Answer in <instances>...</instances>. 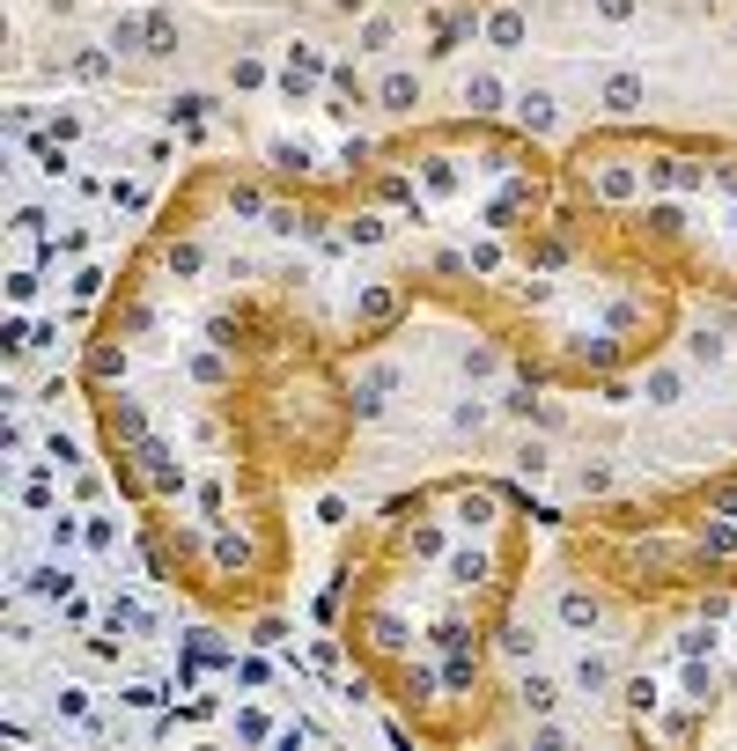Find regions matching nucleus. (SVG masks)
<instances>
[{"instance_id": "obj_1", "label": "nucleus", "mask_w": 737, "mask_h": 751, "mask_svg": "<svg viewBox=\"0 0 737 751\" xmlns=\"http://www.w3.org/2000/svg\"><path fill=\"white\" fill-rule=\"evenodd\" d=\"M561 199L605 251L737 302V141L597 125L561 155Z\"/></svg>"}, {"instance_id": "obj_2", "label": "nucleus", "mask_w": 737, "mask_h": 751, "mask_svg": "<svg viewBox=\"0 0 737 751\" xmlns=\"http://www.w3.org/2000/svg\"><path fill=\"white\" fill-rule=\"evenodd\" d=\"M663 523L686 545V589H737V464L679 494Z\"/></svg>"}, {"instance_id": "obj_3", "label": "nucleus", "mask_w": 737, "mask_h": 751, "mask_svg": "<svg viewBox=\"0 0 737 751\" xmlns=\"http://www.w3.org/2000/svg\"><path fill=\"white\" fill-rule=\"evenodd\" d=\"M553 619H561L568 633H583V641H590V633L613 627V597H605L597 582L575 575V582H561V589H553Z\"/></svg>"}, {"instance_id": "obj_4", "label": "nucleus", "mask_w": 737, "mask_h": 751, "mask_svg": "<svg viewBox=\"0 0 737 751\" xmlns=\"http://www.w3.org/2000/svg\"><path fill=\"white\" fill-rule=\"evenodd\" d=\"M398 384H406V368H398L392 354H376V362L346 384V398H354V428H362V420H384V412H392V398H398Z\"/></svg>"}, {"instance_id": "obj_5", "label": "nucleus", "mask_w": 737, "mask_h": 751, "mask_svg": "<svg viewBox=\"0 0 737 751\" xmlns=\"http://www.w3.org/2000/svg\"><path fill=\"white\" fill-rule=\"evenodd\" d=\"M597 103H605V119H613V125H635V119H641V103H649V74L613 67L605 81H597Z\"/></svg>"}, {"instance_id": "obj_6", "label": "nucleus", "mask_w": 737, "mask_h": 751, "mask_svg": "<svg viewBox=\"0 0 737 751\" xmlns=\"http://www.w3.org/2000/svg\"><path fill=\"white\" fill-rule=\"evenodd\" d=\"M324 74H332V59H324V52L310 45V37H295V45H288V59H280V97H295V103H302V97H310V89L324 81Z\"/></svg>"}, {"instance_id": "obj_7", "label": "nucleus", "mask_w": 737, "mask_h": 751, "mask_svg": "<svg viewBox=\"0 0 737 751\" xmlns=\"http://www.w3.org/2000/svg\"><path fill=\"white\" fill-rule=\"evenodd\" d=\"M641 398H649L657 412L686 406V368H679V362H663V354H649V362H641Z\"/></svg>"}, {"instance_id": "obj_8", "label": "nucleus", "mask_w": 737, "mask_h": 751, "mask_svg": "<svg viewBox=\"0 0 737 751\" xmlns=\"http://www.w3.org/2000/svg\"><path fill=\"white\" fill-rule=\"evenodd\" d=\"M568 685H575V700H613L619 663H613L605 649H583V655H575V678H568Z\"/></svg>"}, {"instance_id": "obj_9", "label": "nucleus", "mask_w": 737, "mask_h": 751, "mask_svg": "<svg viewBox=\"0 0 737 751\" xmlns=\"http://www.w3.org/2000/svg\"><path fill=\"white\" fill-rule=\"evenodd\" d=\"M420 97H428V89H420V74H414V67H392L384 81H376V89H369V103H384L392 119H414Z\"/></svg>"}, {"instance_id": "obj_10", "label": "nucleus", "mask_w": 737, "mask_h": 751, "mask_svg": "<svg viewBox=\"0 0 737 751\" xmlns=\"http://www.w3.org/2000/svg\"><path fill=\"white\" fill-rule=\"evenodd\" d=\"M458 103H465L472 119H494V111L509 103V89H502V74H494V67H472L465 81H458Z\"/></svg>"}, {"instance_id": "obj_11", "label": "nucleus", "mask_w": 737, "mask_h": 751, "mask_svg": "<svg viewBox=\"0 0 737 751\" xmlns=\"http://www.w3.org/2000/svg\"><path fill=\"white\" fill-rule=\"evenodd\" d=\"M480 37H487L494 52H524V37H531V15H524L516 0H502V8H487V23H480Z\"/></svg>"}, {"instance_id": "obj_12", "label": "nucleus", "mask_w": 737, "mask_h": 751, "mask_svg": "<svg viewBox=\"0 0 737 751\" xmlns=\"http://www.w3.org/2000/svg\"><path fill=\"white\" fill-rule=\"evenodd\" d=\"M553 125H561V97H553V89H524V97H516V133L546 141Z\"/></svg>"}, {"instance_id": "obj_13", "label": "nucleus", "mask_w": 737, "mask_h": 751, "mask_svg": "<svg viewBox=\"0 0 737 751\" xmlns=\"http://www.w3.org/2000/svg\"><path fill=\"white\" fill-rule=\"evenodd\" d=\"M561 700H568V693H561V678H546L539 663H531V671L516 678V707H524V715H553Z\"/></svg>"}, {"instance_id": "obj_14", "label": "nucleus", "mask_w": 737, "mask_h": 751, "mask_svg": "<svg viewBox=\"0 0 737 751\" xmlns=\"http://www.w3.org/2000/svg\"><path fill=\"white\" fill-rule=\"evenodd\" d=\"M723 354H730V332H723V324H708V317H701V324H693V332H686V362L715 368V362H723Z\"/></svg>"}, {"instance_id": "obj_15", "label": "nucleus", "mask_w": 737, "mask_h": 751, "mask_svg": "<svg viewBox=\"0 0 737 751\" xmlns=\"http://www.w3.org/2000/svg\"><path fill=\"white\" fill-rule=\"evenodd\" d=\"M458 368H465V384H487L494 368H502V346H494V340H465V346H458Z\"/></svg>"}, {"instance_id": "obj_16", "label": "nucleus", "mask_w": 737, "mask_h": 751, "mask_svg": "<svg viewBox=\"0 0 737 751\" xmlns=\"http://www.w3.org/2000/svg\"><path fill=\"white\" fill-rule=\"evenodd\" d=\"M111 59H119L111 45H81V52L67 59V74H74V81H103V74H111Z\"/></svg>"}, {"instance_id": "obj_17", "label": "nucleus", "mask_w": 737, "mask_h": 751, "mask_svg": "<svg viewBox=\"0 0 737 751\" xmlns=\"http://www.w3.org/2000/svg\"><path fill=\"white\" fill-rule=\"evenodd\" d=\"M170 52H177V23L155 8V15H147V59H170Z\"/></svg>"}, {"instance_id": "obj_18", "label": "nucleus", "mask_w": 737, "mask_h": 751, "mask_svg": "<svg viewBox=\"0 0 737 751\" xmlns=\"http://www.w3.org/2000/svg\"><path fill=\"white\" fill-rule=\"evenodd\" d=\"M398 45V23H392V15H369V23H362V52H392Z\"/></svg>"}, {"instance_id": "obj_19", "label": "nucleus", "mask_w": 737, "mask_h": 751, "mask_svg": "<svg viewBox=\"0 0 737 751\" xmlns=\"http://www.w3.org/2000/svg\"><path fill=\"white\" fill-rule=\"evenodd\" d=\"M516 472H524V479H546V472H553V450H546V442H524V450H516Z\"/></svg>"}, {"instance_id": "obj_20", "label": "nucleus", "mask_w": 737, "mask_h": 751, "mask_svg": "<svg viewBox=\"0 0 737 751\" xmlns=\"http://www.w3.org/2000/svg\"><path fill=\"white\" fill-rule=\"evenodd\" d=\"M450 428H458V435H480V428H487V406H480V398H465V406L450 412Z\"/></svg>"}, {"instance_id": "obj_21", "label": "nucleus", "mask_w": 737, "mask_h": 751, "mask_svg": "<svg viewBox=\"0 0 737 751\" xmlns=\"http://www.w3.org/2000/svg\"><path fill=\"white\" fill-rule=\"evenodd\" d=\"M229 81H237V89H266V59H237Z\"/></svg>"}, {"instance_id": "obj_22", "label": "nucleus", "mask_w": 737, "mask_h": 751, "mask_svg": "<svg viewBox=\"0 0 737 751\" xmlns=\"http://www.w3.org/2000/svg\"><path fill=\"white\" fill-rule=\"evenodd\" d=\"M575 486H583V494H613V464H583Z\"/></svg>"}, {"instance_id": "obj_23", "label": "nucleus", "mask_w": 737, "mask_h": 751, "mask_svg": "<svg viewBox=\"0 0 737 751\" xmlns=\"http://www.w3.org/2000/svg\"><path fill=\"white\" fill-rule=\"evenodd\" d=\"M59 715H67V722H89V693H81V685H59Z\"/></svg>"}, {"instance_id": "obj_24", "label": "nucleus", "mask_w": 737, "mask_h": 751, "mask_svg": "<svg viewBox=\"0 0 737 751\" xmlns=\"http://www.w3.org/2000/svg\"><path fill=\"white\" fill-rule=\"evenodd\" d=\"M237 737H251V744H258V737H280V729H273L258 707H244V715H237Z\"/></svg>"}, {"instance_id": "obj_25", "label": "nucleus", "mask_w": 737, "mask_h": 751, "mask_svg": "<svg viewBox=\"0 0 737 751\" xmlns=\"http://www.w3.org/2000/svg\"><path fill=\"white\" fill-rule=\"evenodd\" d=\"M45 457H52V464H59V472H67V464H81V450H74V442H67V435H59V428H52V435H45Z\"/></svg>"}, {"instance_id": "obj_26", "label": "nucleus", "mask_w": 737, "mask_h": 751, "mask_svg": "<svg viewBox=\"0 0 737 751\" xmlns=\"http://www.w3.org/2000/svg\"><path fill=\"white\" fill-rule=\"evenodd\" d=\"M119 531H111V516H89V553H111Z\"/></svg>"}, {"instance_id": "obj_27", "label": "nucleus", "mask_w": 737, "mask_h": 751, "mask_svg": "<svg viewBox=\"0 0 737 751\" xmlns=\"http://www.w3.org/2000/svg\"><path fill=\"white\" fill-rule=\"evenodd\" d=\"M74 538H89V531L74 523V509H59V516H52V545H74Z\"/></svg>"}, {"instance_id": "obj_28", "label": "nucleus", "mask_w": 737, "mask_h": 751, "mask_svg": "<svg viewBox=\"0 0 737 751\" xmlns=\"http://www.w3.org/2000/svg\"><path fill=\"white\" fill-rule=\"evenodd\" d=\"M597 15H605V23H635L641 0H597Z\"/></svg>"}, {"instance_id": "obj_29", "label": "nucleus", "mask_w": 737, "mask_h": 751, "mask_svg": "<svg viewBox=\"0 0 737 751\" xmlns=\"http://www.w3.org/2000/svg\"><path fill=\"white\" fill-rule=\"evenodd\" d=\"M8 295H15V302H37V273H30V266L8 273Z\"/></svg>"}, {"instance_id": "obj_30", "label": "nucleus", "mask_w": 737, "mask_h": 751, "mask_svg": "<svg viewBox=\"0 0 737 751\" xmlns=\"http://www.w3.org/2000/svg\"><path fill=\"white\" fill-rule=\"evenodd\" d=\"M74 295H81V302H97V295H103V273H97V266L74 273Z\"/></svg>"}, {"instance_id": "obj_31", "label": "nucleus", "mask_w": 737, "mask_h": 751, "mask_svg": "<svg viewBox=\"0 0 737 751\" xmlns=\"http://www.w3.org/2000/svg\"><path fill=\"white\" fill-rule=\"evenodd\" d=\"M125 700H133V707H155V700H163V685L141 678V685H125Z\"/></svg>"}, {"instance_id": "obj_32", "label": "nucleus", "mask_w": 737, "mask_h": 751, "mask_svg": "<svg viewBox=\"0 0 737 751\" xmlns=\"http://www.w3.org/2000/svg\"><path fill=\"white\" fill-rule=\"evenodd\" d=\"M332 8H340V15H362V8H369V0H332Z\"/></svg>"}]
</instances>
